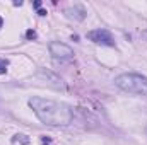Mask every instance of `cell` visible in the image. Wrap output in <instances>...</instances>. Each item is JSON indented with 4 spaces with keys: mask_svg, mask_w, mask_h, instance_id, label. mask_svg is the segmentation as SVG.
Segmentation results:
<instances>
[{
    "mask_svg": "<svg viewBox=\"0 0 147 145\" xmlns=\"http://www.w3.org/2000/svg\"><path fill=\"white\" fill-rule=\"evenodd\" d=\"M28 104L38 116V119L46 126H67L74 119V109L62 101L33 96Z\"/></svg>",
    "mask_w": 147,
    "mask_h": 145,
    "instance_id": "1",
    "label": "cell"
},
{
    "mask_svg": "<svg viewBox=\"0 0 147 145\" xmlns=\"http://www.w3.org/2000/svg\"><path fill=\"white\" fill-rule=\"evenodd\" d=\"M115 85L118 89H121L123 92L147 97V77L146 75L134 73V72L121 73V75H118L115 79Z\"/></svg>",
    "mask_w": 147,
    "mask_h": 145,
    "instance_id": "2",
    "label": "cell"
},
{
    "mask_svg": "<svg viewBox=\"0 0 147 145\" xmlns=\"http://www.w3.org/2000/svg\"><path fill=\"white\" fill-rule=\"evenodd\" d=\"M48 50H50V55L57 60H72L74 55H75L69 44L60 43V41H51L48 44Z\"/></svg>",
    "mask_w": 147,
    "mask_h": 145,
    "instance_id": "3",
    "label": "cell"
},
{
    "mask_svg": "<svg viewBox=\"0 0 147 145\" xmlns=\"http://www.w3.org/2000/svg\"><path fill=\"white\" fill-rule=\"evenodd\" d=\"M87 39L96 43V44H101V46H115V38L108 29H92L87 33Z\"/></svg>",
    "mask_w": 147,
    "mask_h": 145,
    "instance_id": "4",
    "label": "cell"
},
{
    "mask_svg": "<svg viewBox=\"0 0 147 145\" xmlns=\"http://www.w3.org/2000/svg\"><path fill=\"white\" fill-rule=\"evenodd\" d=\"M65 14L69 19H75V21H84L87 15V10L80 5V3H74L72 7L65 9Z\"/></svg>",
    "mask_w": 147,
    "mask_h": 145,
    "instance_id": "5",
    "label": "cell"
},
{
    "mask_svg": "<svg viewBox=\"0 0 147 145\" xmlns=\"http://www.w3.org/2000/svg\"><path fill=\"white\" fill-rule=\"evenodd\" d=\"M12 144H19V145H28L29 144V137H26V135H14L12 137Z\"/></svg>",
    "mask_w": 147,
    "mask_h": 145,
    "instance_id": "6",
    "label": "cell"
},
{
    "mask_svg": "<svg viewBox=\"0 0 147 145\" xmlns=\"http://www.w3.org/2000/svg\"><path fill=\"white\" fill-rule=\"evenodd\" d=\"M7 68H9V60L0 58V73H5L7 72Z\"/></svg>",
    "mask_w": 147,
    "mask_h": 145,
    "instance_id": "7",
    "label": "cell"
},
{
    "mask_svg": "<svg viewBox=\"0 0 147 145\" xmlns=\"http://www.w3.org/2000/svg\"><path fill=\"white\" fill-rule=\"evenodd\" d=\"M26 38L28 39H36V33L33 29H29V31H26Z\"/></svg>",
    "mask_w": 147,
    "mask_h": 145,
    "instance_id": "8",
    "label": "cell"
},
{
    "mask_svg": "<svg viewBox=\"0 0 147 145\" xmlns=\"http://www.w3.org/2000/svg\"><path fill=\"white\" fill-rule=\"evenodd\" d=\"M41 144L43 145H51V138H50V137H41Z\"/></svg>",
    "mask_w": 147,
    "mask_h": 145,
    "instance_id": "9",
    "label": "cell"
},
{
    "mask_svg": "<svg viewBox=\"0 0 147 145\" xmlns=\"http://www.w3.org/2000/svg\"><path fill=\"white\" fill-rule=\"evenodd\" d=\"M34 9H38V10L41 9V2H39V0H36V2H34Z\"/></svg>",
    "mask_w": 147,
    "mask_h": 145,
    "instance_id": "10",
    "label": "cell"
},
{
    "mask_svg": "<svg viewBox=\"0 0 147 145\" xmlns=\"http://www.w3.org/2000/svg\"><path fill=\"white\" fill-rule=\"evenodd\" d=\"M38 14H39V15H46V10H43V9H39V10H38Z\"/></svg>",
    "mask_w": 147,
    "mask_h": 145,
    "instance_id": "11",
    "label": "cell"
},
{
    "mask_svg": "<svg viewBox=\"0 0 147 145\" xmlns=\"http://www.w3.org/2000/svg\"><path fill=\"white\" fill-rule=\"evenodd\" d=\"M142 36H144V38L147 39V29H144V31H142Z\"/></svg>",
    "mask_w": 147,
    "mask_h": 145,
    "instance_id": "12",
    "label": "cell"
},
{
    "mask_svg": "<svg viewBox=\"0 0 147 145\" xmlns=\"http://www.w3.org/2000/svg\"><path fill=\"white\" fill-rule=\"evenodd\" d=\"M2 26H3V19L0 17V28H2Z\"/></svg>",
    "mask_w": 147,
    "mask_h": 145,
    "instance_id": "13",
    "label": "cell"
}]
</instances>
